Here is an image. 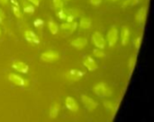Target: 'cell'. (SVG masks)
<instances>
[{
	"label": "cell",
	"instance_id": "obj_1",
	"mask_svg": "<svg viewBox=\"0 0 154 122\" xmlns=\"http://www.w3.org/2000/svg\"><path fill=\"white\" fill-rule=\"evenodd\" d=\"M94 92L97 96H99L101 98L108 97L113 94L112 90L108 87V85L106 84H105L103 82H100L94 86Z\"/></svg>",
	"mask_w": 154,
	"mask_h": 122
},
{
	"label": "cell",
	"instance_id": "obj_2",
	"mask_svg": "<svg viewBox=\"0 0 154 122\" xmlns=\"http://www.w3.org/2000/svg\"><path fill=\"white\" fill-rule=\"evenodd\" d=\"M85 74L86 73L81 71V70L70 69V70H69V71H67L65 73V77L68 80H70V81H79L85 76Z\"/></svg>",
	"mask_w": 154,
	"mask_h": 122
},
{
	"label": "cell",
	"instance_id": "obj_3",
	"mask_svg": "<svg viewBox=\"0 0 154 122\" xmlns=\"http://www.w3.org/2000/svg\"><path fill=\"white\" fill-rule=\"evenodd\" d=\"M106 39H107V43L109 47H113L116 45L117 39H118V30L116 29V27L112 26L106 35Z\"/></svg>",
	"mask_w": 154,
	"mask_h": 122
},
{
	"label": "cell",
	"instance_id": "obj_4",
	"mask_svg": "<svg viewBox=\"0 0 154 122\" xmlns=\"http://www.w3.org/2000/svg\"><path fill=\"white\" fill-rule=\"evenodd\" d=\"M60 58V54L54 50H48L41 55V59L44 62H54Z\"/></svg>",
	"mask_w": 154,
	"mask_h": 122
},
{
	"label": "cell",
	"instance_id": "obj_5",
	"mask_svg": "<svg viewBox=\"0 0 154 122\" xmlns=\"http://www.w3.org/2000/svg\"><path fill=\"white\" fill-rule=\"evenodd\" d=\"M92 42H93V44H94L97 48L101 49H105L106 44L104 36H103L100 32H98V31L94 32V34L92 35Z\"/></svg>",
	"mask_w": 154,
	"mask_h": 122
},
{
	"label": "cell",
	"instance_id": "obj_6",
	"mask_svg": "<svg viewBox=\"0 0 154 122\" xmlns=\"http://www.w3.org/2000/svg\"><path fill=\"white\" fill-rule=\"evenodd\" d=\"M81 102L89 112H93L97 108V103L95 102V100L86 94L81 95Z\"/></svg>",
	"mask_w": 154,
	"mask_h": 122
},
{
	"label": "cell",
	"instance_id": "obj_7",
	"mask_svg": "<svg viewBox=\"0 0 154 122\" xmlns=\"http://www.w3.org/2000/svg\"><path fill=\"white\" fill-rule=\"evenodd\" d=\"M8 79L13 84H14L18 86H21V87H25L29 85V83L26 79L23 78L22 76H20L16 74H10L8 76Z\"/></svg>",
	"mask_w": 154,
	"mask_h": 122
},
{
	"label": "cell",
	"instance_id": "obj_8",
	"mask_svg": "<svg viewBox=\"0 0 154 122\" xmlns=\"http://www.w3.org/2000/svg\"><path fill=\"white\" fill-rule=\"evenodd\" d=\"M24 38H25V40L29 43L33 44V45H38L41 42V40L38 38V36L32 30H26L25 31V32H24Z\"/></svg>",
	"mask_w": 154,
	"mask_h": 122
},
{
	"label": "cell",
	"instance_id": "obj_9",
	"mask_svg": "<svg viewBox=\"0 0 154 122\" xmlns=\"http://www.w3.org/2000/svg\"><path fill=\"white\" fill-rule=\"evenodd\" d=\"M83 65L88 71H96L98 68L97 63L91 57H86L83 60Z\"/></svg>",
	"mask_w": 154,
	"mask_h": 122
},
{
	"label": "cell",
	"instance_id": "obj_10",
	"mask_svg": "<svg viewBox=\"0 0 154 122\" xmlns=\"http://www.w3.org/2000/svg\"><path fill=\"white\" fill-rule=\"evenodd\" d=\"M12 67L17 71V72H20L22 74H27L29 72V66L24 63V62H22V61H15L12 64Z\"/></svg>",
	"mask_w": 154,
	"mask_h": 122
},
{
	"label": "cell",
	"instance_id": "obj_11",
	"mask_svg": "<svg viewBox=\"0 0 154 122\" xmlns=\"http://www.w3.org/2000/svg\"><path fill=\"white\" fill-rule=\"evenodd\" d=\"M65 106L66 108L70 111V112H76L79 111V105H78V103L75 101L74 98L69 96L66 98L65 100Z\"/></svg>",
	"mask_w": 154,
	"mask_h": 122
},
{
	"label": "cell",
	"instance_id": "obj_12",
	"mask_svg": "<svg viewBox=\"0 0 154 122\" xmlns=\"http://www.w3.org/2000/svg\"><path fill=\"white\" fill-rule=\"evenodd\" d=\"M146 18H147V8L143 6L138 10L137 14H136V20L139 24L143 25L146 22Z\"/></svg>",
	"mask_w": 154,
	"mask_h": 122
},
{
	"label": "cell",
	"instance_id": "obj_13",
	"mask_svg": "<svg viewBox=\"0 0 154 122\" xmlns=\"http://www.w3.org/2000/svg\"><path fill=\"white\" fill-rule=\"evenodd\" d=\"M130 40V30L127 26H123L121 29V40L124 46L127 45Z\"/></svg>",
	"mask_w": 154,
	"mask_h": 122
},
{
	"label": "cell",
	"instance_id": "obj_14",
	"mask_svg": "<svg viewBox=\"0 0 154 122\" xmlns=\"http://www.w3.org/2000/svg\"><path fill=\"white\" fill-rule=\"evenodd\" d=\"M88 44V40L86 38H77L71 41V46L76 48L77 49H84Z\"/></svg>",
	"mask_w": 154,
	"mask_h": 122
},
{
	"label": "cell",
	"instance_id": "obj_15",
	"mask_svg": "<svg viewBox=\"0 0 154 122\" xmlns=\"http://www.w3.org/2000/svg\"><path fill=\"white\" fill-rule=\"evenodd\" d=\"M78 27V22H63L61 25H60V29L62 31H69V32H73L74 31H76Z\"/></svg>",
	"mask_w": 154,
	"mask_h": 122
},
{
	"label": "cell",
	"instance_id": "obj_16",
	"mask_svg": "<svg viewBox=\"0 0 154 122\" xmlns=\"http://www.w3.org/2000/svg\"><path fill=\"white\" fill-rule=\"evenodd\" d=\"M10 3H11L12 10H13V13H14V16L17 17V18H21L22 17V12H21L19 3L16 0H10Z\"/></svg>",
	"mask_w": 154,
	"mask_h": 122
},
{
	"label": "cell",
	"instance_id": "obj_17",
	"mask_svg": "<svg viewBox=\"0 0 154 122\" xmlns=\"http://www.w3.org/2000/svg\"><path fill=\"white\" fill-rule=\"evenodd\" d=\"M23 13H25L32 14V13L35 12V7H34V5L32 4L30 2L24 1V2L23 3Z\"/></svg>",
	"mask_w": 154,
	"mask_h": 122
},
{
	"label": "cell",
	"instance_id": "obj_18",
	"mask_svg": "<svg viewBox=\"0 0 154 122\" xmlns=\"http://www.w3.org/2000/svg\"><path fill=\"white\" fill-rule=\"evenodd\" d=\"M92 22L91 19L88 17H82L79 22V27L83 30H88L91 27Z\"/></svg>",
	"mask_w": 154,
	"mask_h": 122
},
{
	"label": "cell",
	"instance_id": "obj_19",
	"mask_svg": "<svg viewBox=\"0 0 154 122\" xmlns=\"http://www.w3.org/2000/svg\"><path fill=\"white\" fill-rule=\"evenodd\" d=\"M59 112H60V105H59V103H53L51 106V108H50V118L51 119H55L58 116Z\"/></svg>",
	"mask_w": 154,
	"mask_h": 122
},
{
	"label": "cell",
	"instance_id": "obj_20",
	"mask_svg": "<svg viewBox=\"0 0 154 122\" xmlns=\"http://www.w3.org/2000/svg\"><path fill=\"white\" fill-rule=\"evenodd\" d=\"M48 27H49V30H50L51 33L53 34V35L57 34L58 31H59V30H60L59 25L54 21H49L48 22Z\"/></svg>",
	"mask_w": 154,
	"mask_h": 122
},
{
	"label": "cell",
	"instance_id": "obj_21",
	"mask_svg": "<svg viewBox=\"0 0 154 122\" xmlns=\"http://www.w3.org/2000/svg\"><path fill=\"white\" fill-rule=\"evenodd\" d=\"M104 105H105L106 109L109 112H114V111H116V109H117V105L111 101L104 102Z\"/></svg>",
	"mask_w": 154,
	"mask_h": 122
},
{
	"label": "cell",
	"instance_id": "obj_22",
	"mask_svg": "<svg viewBox=\"0 0 154 122\" xmlns=\"http://www.w3.org/2000/svg\"><path fill=\"white\" fill-rule=\"evenodd\" d=\"M93 54H94V56H95L96 58H105L106 57V53H105L101 49H98V48H97V49H95L93 50Z\"/></svg>",
	"mask_w": 154,
	"mask_h": 122
},
{
	"label": "cell",
	"instance_id": "obj_23",
	"mask_svg": "<svg viewBox=\"0 0 154 122\" xmlns=\"http://www.w3.org/2000/svg\"><path fill=\"white\" fill-rule=\"evenodd\" d=\"M142 2V0H125L123 3V6L124 7H128V6H134L138 4H140Z\"/></svg>",
	"mask_w": 154,
	"mask_h": 122
},
{
	"label": "cell",
	"instance_id": "obj_24",
	"mask_svg": "<svg viewBox=\"0 0 154 122\" xmlns=\"http://www.w3.org/2000/svg\"><path fill=\"white\" fill-rule=\"evenodd\" d=\"M136 61H137V57L136 55H133L129 60V68H130V71L133 72L134 67H135V65H136Z\"/></svg>",
	"mask_w": 154,
	"mask_h": 122
},
{
	"label": "cell",
	"instance_id": "obj_25",
	"mask_svg": "<svg viewBox=\"0 0 154 122\" xmlns=\"http://www.w3.org/2000/svg\"><path fill=\"white\" fill-rule=\"evenodd\" d=\"M53 4V9L54 10H60L63 8V0H52Z\"/></svg>",
	"mask_w": 154,
	"mask_h": 122
},
{
	"label": "cell",
	"instance_id": "obj_26",
	"mask_svg": "<svg viewBox=\"0 0 154 122\" xmlns=\"http://www.w3.org/2000/svg\"><path fill=\"white\" fill-rule=\"evenodd\" d=\"M67 14H68V13H67V11L64 10L63 8L58 10V12H57V16H58V18L60 19V20H65L66 17H67Z\"/></svg>",
	"mask_w": 154,
	"mask_h": 122
},
{
	"label": "cell",
	"instance_id": "obj_27",
	"mask_svg": "<svg viewBox=\"0 0 154 122\" xmlns=\"http://www.w3.org/2000/svg\"><path fill=\"white\" fill-rule=\"evenodd\" d=\"M33 25L35 28H42L44 25V21L42 19L37 18L33 21Z\"/></svg>",
	"mask_w": 154,
	"mask_h": 122
},
{
	"label": "cell",
	"instance_id": "obj_28",
	"mask_svg": "<svg viewBox=\"0 0 154 122\" xmlns=\"http://www.w3.org/2000/svg\"><path fill=\"white\" fill-rule=\"evenodd\" d=\"M142 41H143V36H139L135 40H134V47L136 49V50H139L142 45Z\"/></svg>",
	"mask_w": 154,
	"mask_h": 122
},
{
	"label": "cell",
	"instance_id": "obj_29",
	"mask_svg": "<svg viewBox=\"0 0 154 122\" xmlns=\"http://www.w3.org/2000/svg\"><path fill=\"white\" fill-rule=\"evenodd\" d=\"M89 1H90L91 4H93V5H99L103 0H89Z\"/></svg>",
	"mask_w": 154,
	"mask_h": 122
},
{
	"label": "cell",
	"instance_id": "obj_30",
	"mask_svg": "<svg viewBox=\"0 0 154 122\" xmlns=\"http://www.w3.org/2000/svg\"><path fill=\"white\" fill-rule=\"evenodd\" d=\"M28 2H30L32 4H33L34 6H38L40 5V0H27Z\"/></svg>",
	"mask_w": 154,
	"mask_h": 122
},
{
	"label": "cell",
	"instance_id": "obj_31",
	"mask_svg": "<svg viewBox=\"0 0 154 122\" xmlns=\"http://www.w3.org/2000/svg\"><path fill=\"white\" fill-rule=\"evenodd\" d=\"M2 23H3V13L0 9V24H2Z\"/></svg>",
	"mask_w": 154,
	"mask_h": 122
},
{
	"label": "cell",
	"instance_id": "obj_32",
	"mask_svg": "<svg viewBox=\"0 0 154 122\" xmlns=\"http://www.w3.org/2000/svg\"><path fill=\"white\" fill-rule=\"evenodd\" d=\"M8 0H0V4H6Z\"/></svg>",
	"mask_w": 154,
	"mask_h": 122
},
{
	"label": "cell",
	"instance_id": "obj_33",
	"mask_svg": "<svg viewBox=\"0 0 154 122\" xmlns=\"http://www.w3.org/2000/svg\"><path fill=\"white\" fill-rule=\"evenodd\" d=\"M106 1H108V2H118L120 0H106Z\"/></svg>",
	"mask_w": 154,
	"mask_h": 122
},
{
	"label": "cell",
	"instance_id": "obj_34",
	"mask_svg": "<svg viewBox=\"0 0 154 122\" xmlns=\"http://www.w3.org/2000/svg\"><path fill=\"white\" fill-rule=\"evenodd\" d=\"M65 1H68V0H65Z\"/></svg>",
	"mask_w": 154,
	"mask_h": 122
}]
</instances>
